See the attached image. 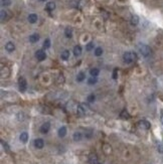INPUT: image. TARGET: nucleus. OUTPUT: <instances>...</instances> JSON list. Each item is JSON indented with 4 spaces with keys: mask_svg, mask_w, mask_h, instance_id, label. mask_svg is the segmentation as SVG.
<instances>
[{
    "mask_svg": "<svg viewBox=\"0 0 163 164\" xmlns=\"http://www.w3.org/2000/svg\"><path fill=\"white\" fill-rule=\"evenodd\" d=\"M136 59H137L136 53L130 52V51H129V52H125L124 56H123V60H124V62L127 63V64H130V63L136 61Z\"/></svg>",
    "mask_w": 163,
    "mask_h": 164,
    "instance_id": "1",
    "label": "nucleus"
},
{
    "mask_svg": "<svg viewBox=\"0 0 163 164\" xmlns=\"http://www.w3.org/2000/svg\"><path fill=\"white\" fill-rule=\"evenodd\" d=\"M138 48H139V51L141 52V54L144 57H148L151 53V48L146 44H140L138 46Z\"/></svg>",
    "mask_w": 163,
    "mask_h": 164,
    "instance_id": "2",
    "label": "nucleus"
},
{
    "mask_svg": "<svg viewBox=\"0 0 163 164\" xmlns=\"http://www.w3.org/2000/svg\"><path fill=\"white\" fill-rule=\"evenodd\" d=\"M87 110H88V106H86L85 104H80V105H78L77 113H78V115H80V116H84V115L86 114Z\"/></svg>",
    "mask_w": 163,
    "mask_h": 164,
    "instance_id": "3",
    "label": "nucleus"
},
{
    "mask_svg": "<svg viewBox=\"0 0 163 164\" xmlns=\"http://www.w3.org/2000/svg\"><path fill=\"white\" fill-rule=\"evenodd\" d=\"M18 86H19V90H20L21 92H24V91L26 90V88H27L26 80H25L24 78L21 77V78L18 80Z\"/></svg>",
    "mask_w": 163,
    "mask_h": 164,
    "instance_id": "4",
    "label": "nucleus"
},
{
    "mask_svg": "<svg viewBox=\"0 0 163 164\" xmlns=\"http://www.w3.org/2000/svg\"><path fill=\"white\" fill-rule=\"evenodd\" d=\"M35 57H36V59H37L38 61L42 62L43 60H45V58H46V54H45V52H44L43 50L39 49V50H37V51L35 52Z\"/></svg>",
    "mask_w": 163,
    "mask_h": 164,
    "instance_id": "5",
    "label": "nucleus"
},
{
    "mask_svg": "<svg viewBox=\"0 0 163 164\" xmlns=\"http://www.w3.org/2000/svg\"><path fill=\"white\" fill-rule=\"evenodd\" d=\"M49 129H50V124H49L48 122H45V123H43V124L41 125V127H40V132H41L42 134H46V133H48Z\"/></svg>",
    "mask_w": 163,
    "mask_h": 164,
    "instance_id": "6",
    "label": "nucleus"
},
{
    "mask_svg": "<svg viewBox=\"0 0 163 164\" xmlns=\"http://www.w3.org/2000/svg\"><path fill=\"white\" fill-rule=\"evenodd\" d=\"M34 146L37 149H42L43 146H44V141L42 139H40V138H37V139L34 140Z\"/></svg>",
    "mask_w": 163,
    "mask_h": 164,
    "instance_id": "7",
    "label": "nucleus"
},
{
    "mask_svg": "<svg viewBox=\"0 0 163 164\" xmlns=\"http://www.w3.org/2000/svg\"><path fill=\"white\" fill-rule=\"evenodd\" d=\"M89 163L90 164H99V160H98V156L94 153L89 155Z\"/></svg>",
    "mask_w": 163,
    "mask_h": 164,
    "instance_id": "8",
    "label": "nucleus"
},
{
    "mask_svg": "<svg viewBox=\"0 0 163 164\" xmlns=\"http://www.w3.org/2000/svg\"><path fill=\"white\" fill-rule=\"evenodd\" d=\"M139 126L141 127V128H143V129H149L150 128V123L148 122V121H146V120H142V121H140L139 122Z\"/></svg>",
    "mask_w": 163,
    "mask_h": 164,
    "instance_id": "9",
    "label": "nucleus"
},
{
    "mask_svg": "<svg viewBox=\"0 0 163 164\" xmlns=\"http://www.w3.org/2000/svg\"><path fill=\"white\" fill-rule=\"evenodd\" d=\"M19 139H20V141L22 143H26L27 140H28V134H27V132H22L20 134V136H19Z\"/></svg>",
    "mask_w": 163,
    "mask_h": 164,
    "instance_id": "10",
    "label": "nucleus"
},
{
    "mask_svg": "<svg viewBox=\"0 0 163 164\" xmlns=\"http://www.w3.org/2000/svg\"><path fill=\"white\" fill-rule=\"evenodd\" d=\"M73 138H74V141L75 142H80L82 140V138H83V134H82L81 132H75Z\"/></svg>",
    "mask_w": 163,
    "mask_h": 164,
    "instance_id": "11",
    "label": "nucleus"
},
{
    "mask_svg": "<svg viewBox=\"0 0 163 164\" xmlns=\"http://www.w3.org/2000/svg\"><path fill=\"white\" fill-rule=\"evenodd\" d=\"M58 134H59V136H60L61 138L65 137V136L67 135V128H66L65 126L61 127V128L59 129V132H58Z\"/></svg>",
    "mask_w": 163,
    "mask_h": 164,
    "instance_id": "12",
    "label": "nucleus"
},
{
    "mask_svg": "<svg viewBox=\"0 0 163 164\" xmlns=\"http://www.w3.org/2000/svg\"><path fill=\"white\" fill-rule=\"evenodd\" d=\"M27 19H28V21L30 22V23H35L36 21H37V15L36 14H29L28 15V17H27Z\"/></svg>",
    "mask_w": 163,
    "mask_h": 164,
    "instance_id": "13",
    "label": "nucleus"
},
{
    "mask_svg": "<svg viewBox=\"0 0 163 164\" xmlns=\"http://www.w3.org/2000/svg\"><path fill=\"white\" fill-rule=\"evenodd\" d=\"M38 39H39V35H38V34H36V33L31 34V35L29 36V41H30L31 43L37 42V41H38Z\"/></svg>",
    "mask_w": 163,
    "mask_h": 164,
    "instance_id": "14",
    "label": "nucleus"
},
{
    "mask_svg": "<svg viewBox=\"0 0 163 164\" xmlns=\"http://www.w3.org/2000/svg\"><path fill=\"white\" fill-rule=\"evenodd\" d=\"M5 49H6L7 51L11 52V51H13V50L15 49V46H14V44H13L12 42H7V43L5 44Z\"/></svg>",
    "mask_w": 163,
    "mask_h": 164,
    "instance_id": "15",
    "label": "nucleus"
},
{
    "mask_svg": "<svg viewBox=\"0 0 163 164\" xmlns=\"http://www.w3.org/2000/svg\"><path fill=\"white\" fill-rule=\"evenodd\" d=\"M81 53H82V47L80 45H76L74 47V54L76 57H79V56H81Z\"/></svg>",
    "mask_w": 163,
    "mask_h": 164,
    "instance_id": "16",
    "label": "nucleus"
},
{
    "mask_svg": "<svg viewBox=\"0 0 163 164\" xmlns=\"http://www.w3.org/2000/svg\"><path fill=\"white\" fill-rule=\"evenodd\" d=\"M55 8H56V4H55L53 2H48V3L46 4V6H45V9H46L47 11H52Z\"/></svg>",
    "mask_w": 163,
    "mask_h": 164,
    "instance_id": "17",
    "label": "nucleus"
},
{
    "mask_svg": "<svg viewBox=\"0 0 163 164\" xmlns=\"http://www.w3.org/2000/svg\"><path fill=\"white\" fill-rule=\"evenodd\" d=\"M62 60H64V61H67V60H69V58H70V51L69 50H64L63 52H62Z\"/></svg>",
    "mask_w": 163,
    "mask_h": 164,
    "instance_id": "18",
    "label": "nucleus"
},
{
    "mask_svg": "<svg viewBox=\"0 0 163 164\" xmlns=\"http://www.w3.org/2000/svg\"><path fill=\"white\" fill-rule=\"evenodd\" d=\"M99 74H100V71H99L98 69H92V70L90 71V75H91L92 77H94V78H97V77L99 76Z\"/></svg>",
    "mask_w": 163,
    "mask_h": 164,
    "instance_id": "19",
    "label": "nucleus"
},
{
    "mask_svg": "<svg viewBox=\"0 0 163 164\" xmlns=\"http://www.w3.org/2000/svg\"><path fill=\"white\" fill-rule=\"evenodd\" d=\"M138 22H139V17L137 15H133L131 17V24L132 25H137Z\"/></svg>",
    "mask_w": 163,
    "mask_h": 164,
    "instance_id": "20",
    "label": "nucleus"
},
{
    "mask_svg": "<svg viewBox=\"0 0 163 164\" xmlns=\"http://www.w3.org/2000/svg\"><path fill=\"white\" fill-rule=\"evenodd\" d=\"M65 34H66V36H67L68 38H71L72 35H73V30H72V28L67 27L66 30H65Z\"/></svg>",
    "mask_w": 163,
    "mask_h": 164,
    "instance_id": "21",
    "label": "nucleus"
},
{
    "mask_svg": "<svg viewBox=\"0 0 163 164\" xmlns=\"http://www.w3.org/2000/svg\"><path fill=\"white\" fill-rule=\"evenodd\" d=\"M85 78H86V75H85L83 72H81V73H79L78 76H77V81H78V82H83V81L85 80Z\"/></svg>",
    "mask_w": 163,
    "mask_h": 164,
    "instance_id": "22",
    "label": "nucleus"
},
{
    "mask_svg": "<svg viewBox=\"0 0 163 164\" xmlns=\"http://www.w3.org/2000/svg\"><path fill=\"white\" fill-rule=\"evenodd\" d=\"M120 117L123 118V119H129L130 118V115H129V113L126 110H123L122 113H121V115H120Z\"/></svg>",
    "mask_w": 163,
    "mask_h": 164,
    "instance_id": "23",
    "label": "nucleus"
},
{
    "mask_svg": "<svg viewBox=\"0 0 163 164\" xmlns=\"http://www.w3.org/2000/svg\"><path fill=\"white\" fill-rule=\"evenodd\" d=\"M88 102L89 103H94L95 102V100H96V96L94 95V94H91V95H89L88 96Z\"/></svg>",
    "mask_w": 163,
    "mask_h": 164,
    "instance_id": "24",
    "label": "nucleus"
},
{
    "mask_svg": "<svg viewBox=\"0 0 163 164\" xmlns=\"http://www.w3.org/2000/svg\"><path fill=\"white\" fill-rule=\"evenodd\" d=\"M102 53H103V49H102V47H97V48L95 49V56L100 57V56H102Z\"/></svg>",
    "mask_w": 163,
    "mask_h": 164,
    "instance_id": "25",
    "label": "nucleus"
},
{
    "mask_svg": "<svg viewBox=\"0 0 163 164\" xmlns=\"http://www.w3.org/2000/svg\"><path fill=\"white\" fill-rule=\"evenodd\" d=\"M97 82H98L97 78H94V77H92V78H90V79L88 80V84H89V85H95Z\"/></svg>",
    "mask_w": 163,
    "mask_h": 164,
    "instance_id": "26",
    "label": "nucleus"
},
{
    "mask_svg": "<svg viewBox=\"0 0 163 164\" xmlns=\"http://www.w3.org/2000/svg\"><path fill=\"white\" fill-rule=\"evenodd\" d=\"M50 46V40L48 39V38H46L45 40H44V42H43V47L44 48H48Z\"/></svg>",
    "mask_w": 163,
    "mask_h": 164,
    "instance_id": "27",
    "label": "nucleus"
},
{
    "mask_svg": "<svg viewBox=\"0 0 163 164\" xmlns=\"http://www.w3.org/2000/svg\"><path fill=\"white\" fill-rule=\"evenodd\" d=\"M93 48H94V43H93V42H89V43L86 45V49H87L88 51H91Z\"/></svg>",
    "mask_w": 163,
    "mask_h": 164,
    "instance_id": "28",
    "label": "nucleus"
},
{
    "mask_svg": "<svg viewBox=\"0 0 163 164\" xmlns=\"http://www.w3.org/2000/svg\"><path fill=\"white\" fill-rule=\"evenodd\" d=\"M0 14H1V20H2V21H4V20L6 19V17H7L6 11H4V10H1V11H0Z\"/></svg>",
    "mask_w": 163,
    "mask_h": 164,
    "instance_id": "29",
    "label": "nucleus"
},
{
    "mask_svg": "<svg viewBox=\"0 0 163 164\" xmlns=\"http://www.w3.org/2000/svg\"><path fill=\"white\" fill-rule=\"evenodd\" d=\"M10 3H11L10 0H1V5L2 6H8V5H10Z\"/></svg>",
    "mask_w": 163,
    "mask_h": 164,
    "instance_id": "30",
    "label": "nucleus"
},
{
    "mask_svg": "<svg viewBox=\"0 0 163 164\" xmlns=\"http://www.w3.org/2000/svg\"><path fill=\"white\" fill-rule=\"evenodd\" d=\"M92 133H93V131H92V130H87L85 135H86V137H87V138H91V137H92Z\"/></svg>",
    "mask_w": 163,
    "mask_h": 164,
    "instance_id": "31",
    "label": "nucleus"
},
{
    "mask_svg": "<svg viewBox=\"0 0 163 164\" xmlns=\"http://www.w3.org/2000/svg\"><path fill=\"white\" fill-rule=\"evenodd\" d=\"M157 148H158V151H159L160 153H163V145L162 144H158Z\"/></svg>",
    "mask_w": 163,
    "mask_h": 164,
    "instance_id": "32",
    "label": "nucleus"
},
{
    "mask_svg": "<svg viewBox=\"0 0 163 164\" xmlns=\"http://www.w3.org/2000/svg\"><path fill=\"white\" fill-rule=\"evenodd\" d=\"M117 72H118V71H117V69H115V70H114V72H113V79H114V80H116V79H117V77H118V76H117Z\"/></svg>",
    "mask_w": 163,
    "mask_h": 164,
    "instance_id": "33",
    "label": "nucleus"
},
{
    "mask_svg": "<svg viewBox=\"0 0 163 164\" xmlns=\"http://www.w3.org/2000/svg\"><path fill=\"white\" fill-rule=\"evenodd\" d=\"M1 144H2V145H3V147H4V149H6V150H7V151H8V150H9V147H8V145H7V144H6V143H4V142H3V141H1Z\"/></svg>",
    "mask_w": 163,
    "mask_h": 164,
    "instance_id": "34",
    "label": "nucleus"
},
{
    "mask_svg": "<svg viewBox=\"0 0 163 164\" xmlns=\"http://www.w3.org/2000/svg\"><path fill=\"white\" fill-rule=\"evenodd\" d=\"M161 122H162V124H163V111H162V113H161Z\"/></svg>",
    "mask_w": 163,
    "mask_h": 164,
    "instance_id": "35",
    "label": "nucleus"
},
{
    "mask_svg": "<svg viewBox=\"0 0 163 164\" xmlns=\"http://www.w3.org/2000/svg\"><path fill=\"white\" fill-rule=\"evenodd\" d=\"M40 1H45V0H40Z\"/></svg>",
    "mask_w": 163,
    "mask_h": 164,
    "instance_id": "36",
    "label": "nucleus"
}]
</instances>
